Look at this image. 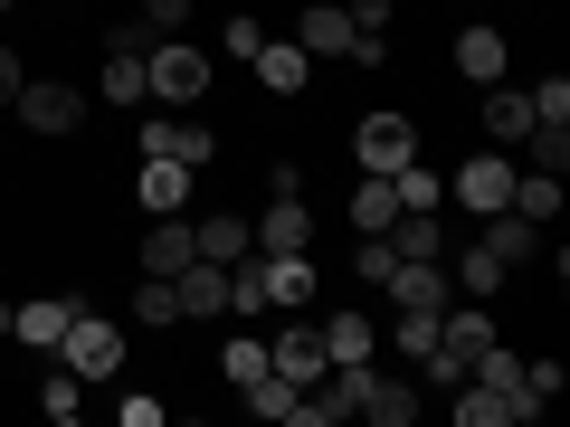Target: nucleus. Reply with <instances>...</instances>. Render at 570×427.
<instances>
[{
    "mask_svg": "<svg viewBox=\"0 0 570 427\" xmlns=\"http://www.w3.org/2000/svg\"><path fill=\"white\" fill-rule=\"evenodd\" d=\"M142 96L171 105V115H181V105H200V96H209V48H190L181 29H171V39H153V48H142Z\"/></svg>",
    "mask_w": 570,
    "mask_h": 427,
    "instance_id": "nucleus-1",
    "label": "nucleus"
},
{
    "mask_svg": "<svg viewBox=\"0 0 570 427\" xmlns=\"http://www.w3.org/2000/svg\"><path fill=\"white\" fill-rule=\"evenodd\" d=\"M10 115H20V133H39V142H67V133L86 123V86H67V77H20Z\"/></svg>",
    "mask_w": 570,
    "mask_h": 427,
    "instance_id": "nucleus-2",
    "label": "nucleus"
},
{
    "mask_svg": "<svg viewBox=\"0 0 570 427\" xmlns=\"http://www.w3.org/2000/svg\"><path fill=\"white\" fill-rule=\"evenodd\" d=\"M124 351H134V342H124V324H105V314H77V324L58 332V361L77 370L86 389H96V380H124Z\"/></svg>",
    "mask_w": 570,
    "mask_h": 427,
    "instance_id": "nucleus-3",
    "label": "nucleus"
},
{
    "mask_svg": "<svg viewBox=\"0 0 570 427\" xmlns=\"http://www.w3.org/2000/svg\"><path fill=\"white\" fill-rule=\"evenodd\" d=\"M513 171H523L513 152H466V162L448 171V200L466 209V219H494V209L513 200Z\"/></svg>",
    "mask_w": 570,
    "mask_h": 427,
    "instance_id": "nucleus-4",
    "label": "nucleus"
},
{
    "mask_svg": "<svg viewBox=\"0 0 570 427\" xmlns=\"http://www.w3.org/2000/svg\"><path fill=\"white\" fill-rule=\"evenodd\" d=\"M352 162H362V171H400V162H419V123H409L400 105L362 115V123H352Z\"/></svg>",
    "mask_w": 570,
    "mask_h": 427,
    "instance_id": "nucleus-5",
    "label": "nucleus"
},
{
    "mask_svg": "<svg viewBox=\"0 0 570 427\" xmlns=\"http://www.w3.org/2000/svg\"><path fill=\"white\" fill-rule=\"evenodd\" d=\"M381 295H390L400 314H448V305H456V285H448V257H400V266L381 276Z\"/></svg>",
    "mask_w": 570,
    "mask_h": 427,
    "instance_id": "nucleus-6",
    "label": "nucleus"
},
{
    "mask_svg": "<svg viewBox=\"0 0 570 427\" xmlns=\"http://www.w3.org/2000/svg\"><path fill=\"white\" fill-rule=\"evenodd\" d=\"M190 181H200L190 162H171V152H142V171H134V209H142V219H171V209H190Z\"/></svg>",
    "mask_w": 570,
    "mask_h": 427,
    "instance_id": "nucleus-7",
    "label": "nucleus"
},
{
    "mask_svg": "<svg viewBox=\"0 0 570 427\" xmlns=\"http://www.w3.org/2000/svg\"><path fill=\"white\" fill-rule=\"evenodd\" d=\"M257 276H266V305H276V314H305L314 305V257H305V247H257Z\"/></svg>",
    "mask_w": 570,
    "mask_h": 427,
    "instance_id": "nucleus-8",
    "label": "nucleus"
},
{
    "mask_svg": "<svg viewBox=\"0 0 570 427\" xmlns=\"http://www.w3.org/2000/svg\"><path fill=\"white\" fill-rule=\"evenodd\" d=\"M266 370H285V380H295V389H314V380H324V324H285V332H266Z\"/></svg>",
    "mask_w": 570,
    "mask_h": 427,
    "instance_id": "nucleus-9",
    "label": "nucleus"
},
{
    "mask_svg": "<svg viewBox=\"0 0 570 427\" xmlns=\"http://www.w3.org/2000/svg\"><path fill=\"white\" fill-rule=\"evenodd\" d=\"M352 39H362V29H352L343 0H314L305 20H295V48H305L314 67H343V58H352Z\"/></svg>",
    "mask_w": 570,
    "mask_h": 427,
    "instance_id": "nucleus-10",
    "label": "nucleus"
},
{
    "mask_svg": "<svg viewBox=\"0 0 570 427\" xmlns=\"http://www.w3.org/2000/svg\"><path fill=\"white\" fill-rule=\"evenodd\" d=\"M77 295H29V305H10V342H20V351H58V332L67 324H77Z\"/></svg>",
    "mask_w": 570,
    "mask_h": 427,
    "instance_id": "nucleus-11",
    "label": "nucleus"
},
{
    "mask_svg": "<svg viewBox=\"0 0 570 427\" xmlns=\"http://www.w3.org/2000/svg\"><path fill=\"white\" fill-rule=\"evenodd\" d=\"M448 58H456V77H466L475 96H485V86H504L513 48H504V29H485V20H475V29H456V48H448Z\"/></svg>",
    "mask_w": 570,
    "mask_h": 427,
    "instance_id": "nucleus-12",
    "label": "nucleus"
},
{
    "mask_svg": "<svg viewBox=\"0 0 570 427\" xmlns=\"http://www.w3.org/2000/svg\"><path fill=\"white\" fill-rule=\"evenodd\" d=\"M190 247H200L209 266H238V257H257V228H247L238 209H209V219H190Z\"/></svg>",
    "mask_w": 570,
    "mask_h": 427,
    "instance_id": "nucleus-13",
    "label": "nucleus"
},
{
    "mask_svg": "<svg viewBox=\"0 0 570 427\" xmlns=\"http://www.w3.org/2000/svg\"><path fill=\"white\" fill-rule=\"evenodd\" d=\"M448 285H456V295H475V305H494V295H504V257H494L485 238L448 247Z\"/></svg>",
    "mask_w": 570,
    "mask_h": 427,
    "instance_id": "nucleus-14",
    "label": "nucleus"
},
{
    "mask_svg": "<svg viewBox=\"0 0 570 427\" xmlns=\"http://www.w3.org/2000/svg\"><path fill=\"white\" fill-rule=\"evenodd\" d=\"M171 295H181V324H209V314H228V266L190 257L181 276H171Z\"/></svg>",
    "mask_w": 570,
    "mask_h": 427,
    "instance_id": "nucleus-15",
    "label": "nucleus"
},
{
    "mask_svg": "<svg viewBox=\"0 0 570 427\" xmlns=\"http://www.w3.org/2000/svg\"><path fill=\"white\" fill-rule=\"evenodd\" d=\"M475 238H485L494 257H504V276H513V266H532V257L551 247V228H532V219H513V209H494V219H475Z\"/></svg>",
    "mask_w": 570,
    "mask_h": 427,
    "instance_id": "nucleus-16",
    "label": "nucleus"
},
{
    "mask_svg": "<svg viewBox=\"0 0 570 427\" xmlns=\"http://www.w3.org/2000/svg\"><path fill=\"white\" fill-rule=\"evenodd\" d=\"M247 67H257V86H266V96H305V86H314V58H305L295 39H266Z\"/></svg>",
    "mask_w": 570,
    "mask_h": 427,
    "instance_id": "nucleus-17",
    "label": "nucleus"
},
{
    "mask_svg": "<svg viewBox=\"0 0 570 427\" xmlns=\"http://www.w3.org/2000/svg\"><path fill=\"white\" fill-rule=\"evenodd\" d=\"M343 219H352V238H381V228L400 219V190H390V171H362V181H352Z\"/></svg>",
    "mask_w": 570,
    "mask_h": 427,
    "instance_id": "nucleus-18",
    "label": "nucleus"
},
{
    "mask_svg": "<svg viewBox=\"0 0 570 427\" xmlns=\"http://www.w3.org/2000/svg\"><path fill=\"white\" fill-rule=\"evenodd\" d=\"M190 257H200V247H190V219H181V209L142 228V276H181Z\"/></svg>",
    "mask_w": 570,
    "mask_h": 427,
    "instance_id": "nucleus-19",
    "label": "nucleus"
},
{
    "mask_svg": "<svg viewBox=\"0 0 570 427\" xmlns=\"http://www.w3.org/2000/svg\"><path fill=\"white\" fill-rule=\"evenodd\" d=\"M352 418H371V427H409L419 418V389L400 380V370H371V389H362V408Z\"/></svg>",
    "mask_w": 570,
    "mask_h": 427,
    "instance_id": "nucleus-20",
    "label": "nucleus"
},
{
    "mask_svg": "<svg viewBox=\"0 0 570 427\" xmlns=\"http://www.w3.org/2000/svg\"><path fill=\"white\" fill-rule=\"evenodd\" d=\"M456 427H513L523 418V399H513V389H485V380H456Z\"/></svg>",
    "mask_w": 570,
    "mask_h": 427,
    "instance_id": "nucleus-21",
    "label": "nucleus"
},
{
    "mask_svg": "<svg viewBox=\"0 0 570 427\" xmlns=\"http://www.w3.org/2000/svg\"><path fill=\"white\" fill-rule=\"evenodd\" d=\"M324 361H381V324L371 314H324Z\"/></svg>",
    "mask_w": 570,
    "mask_h": 427,
    "instance_id": "nucleus-22",
    "label": "nucleus"
},
{
    "mask_svg": "<svg viewBox=\"0 0 570 427\" xmlns=\"http://www.w3.org/2000/svg\"><path fill=\"white\" fill-rule=\"evenodd\" d=\"M247 228H257V247H314V209L305 200H266Z\"/></svg>",
    "mask_w": 570,
    "mask_h": 427,
    "instance_id": "nucleus-23",
    "label": "nucleus"
},
{
    "mask_svg": "<svg viewBox=\"0 0 570 427\" xmlns=\"http://www.w3.org/2000/svg\"><path fill=\"white\" fill-rule=\"evenodd\" d=\"M513 219H532V228H551L561 219V171H513Z\"/></svg>",
    "mask_w": 570,
    "mask_h": 427,
    "instance_id": "nucleus-24",
    "label": "nucleus"
},
{
    "mask_svg": "<svg viewBox=\"0 0 570 427\" xmlns=\"http://www.w3.org/2000/svg\"><path fill=\"white\" fill-rule=\"evenodd\" d=\"M475 105H485V133H494V152H513V142L532 133V96H504V86H485Z\"/></svg>",
    "mask_w": 570,
    "mask_h": 427,
    "instance_id": "nucleus-25",
    "label": "nucleus"
},
{
    "mask_svg": "<svg viewBox=\"0 0 570 427\" xmlns=\"http://www.w3.org/2000/svg\"><path fill=\"white\" fill-rule=\"evenodd\" d=\"M96 105H153V96H142V58H134V48H105V77H96Z\"/></svg>",
    "mask_w": 570,
    "mask_h": 427,
    "instance_id": "nucleus-26",
    "label": "nucleus"
},
{
    "mask_svg": "<svg viewBox=\"0 0 570 427\" xmlns=\"http://www.w3.org/2000/svg\"><path fill=\"white\" fill-rule=\"evenodd\" d=\"M134 324L142 332H181V295H171V276H142L134 285Z\"/></svg>",
    "mask_w": 570,
    "mask_h": 427,
    "instance_id": "nucleus-27",
    "label": "nucleus"
},
{
    "mask_svg": "<svg viewBox=\"0 0 570 427\" xmlns=\"http://www.w3.org/2000/svg\"><path fill=\"white\" fill-rule=\"evenodd\" d=\"M29 399H39V408H48V418H58V427H77V418H86V380H77V370H67V361H58V370H48V380H39V389H29Z\"/></svg>",
    "mask_w": 570,
    "mask_h": 427,
    "instance_id": "nucleus-28",
    "label": "nucleus"
},
{
    "mask_svg": "<svg viewBox=\"0 0 570 427\" xmlns=\"http://www.w3.org/2000/svg\"><path fill=\"white\" fill-rule=\"evenodd\" d=\"M238 399H247V418H295V399H305V389L285 380V370H257V380H247Z\"/></svg>",
    "mask_w": 570,
    "mask_h": 427,
    "instance_id": "nucleus-29",
    "label": "nucleus"
},
{
    "mask_svg": "<svg viewBox=\"0 0 570 427\" xmlns=\"http://www.w3.org/2000/svg\"><path fill=\"white\" fill-rule=\"evenodd\" d=\"M390 190H400V209H448V171L400 162V171H390Z\"/></svg>",
    "mask_w": 570,
    "mask_h": 427,
    "instance_id": "nucleus-30",
    "label": "nucleus"
},
{
    "mask_svg": "<svg viewBox=\"0 0 570 427\" xmlns=\"http://www.w3.org/2000/svg\"><path fill=\"white\" fill-rule=\"evenodd\" d=\"M228 314H247V324H257V314H276V305H266V276H257V257H238V266H228Z\"/></svg>",
    "mask_w": 570,
    "mask_h": 427,
    "instance_id": "nucleus-31",
    "label": "nucleus"
},
{
    "mask_svg": "<svg viewBox=\"0 0 570 427\" xmlns=\"http://www.w3.org/2000/svg\"><path fill=\"white\" fill-rule=\"evenodd\" d=\"M428 342H438V314H390V351H400V361H419Z\"/></svg>",
    "mask_w": 570,
    "mask_h": 427,
    "instance_id": "nucleus-32",
    "label": "nucleus"
},
{
    "mask_svg": "<svg viewBox=\"0 0 570 427\" xmlns=\"http://www.w3.org/2000/svg\"><path fill=\"white\" fill-rule=\"evenodd\" d=\"M219 370H228V389H247V380L266 370V342H257V332H238V342L219 351Z\"/></svg>",
    "mask_w": 570,
    "mask_h": 427,
    "instance_id": "nucleus-33",
    "label": "nucleus"
},
{
    "mask_svg": "<svg viewBox=\"0 0 570 427\" xmlns=\"http://www.w3.org/2000/svg\"><path fill=\"white\" fill-rule=\"evenodd\" d=\"M219 48H228V58H257V48H266V20H247V10H238V20H219Z\"/></svg>",
    "mask_w": 570,
    "mask_h": 427,
    "instance_id": "nucleus-34",
    "label": "nucleus"
},
{
    "mask_svg": "<svg viewBox=\"0 0 570 427\" xmlns=\"http://www.w3.org/2000/svg\"><path fill=\"white\" fill-rule=\"evenodd\" d=\"M532 123H570V77H542V86H532Z\"/></svg>",
    "mask_w": 570,
    "mask_h": 427,
    "instance_id": "nucleus-35",
    "label": "nucleus"
},
{
    "mask_svg": "<svg viewBox=\"0 0 570 427\" xmlns=\"http://www.w3.org/2000/svg\"><path fill=\"white\" fill-rule=\"evenodd\" d=\"M343 10H352V29H371V39L400 29V0H343Z\"/></svg>",
    "mask_w": 570,
    "mask_h": 427,
    "instance_id": "nucleus-36",
    "label": "nucleus"
},
{
    "mask_svg": "<svg viewBox=\"0 0 570 427\" xmlns=\"http://www.w3.org/2000/svg\"><path fill=\"white\" fill-rule=\"evenodd\" d=\"M390 266H400V257H390V238H362V247H352V276H362V285H381Z\"/></svg>",
    "mask_w": 570,
    "mask_h": 427,
    "instance_id": "nucleus-37",
    "label": "nucleus"
},
{
    "mask_svg": "<svg viewBox=\"0 0 570 427\" xmlns=\"http://www.w3.org/2000/svg\"><path fill=\"white\" fill-rule=\"evenodd\" d=\"M523 399H532V408L561 399V361H523Z\"/></svg>",
    "mask_w": 570,
    "mask_h": 427,
    "instance_id": "nucleus-38",
    "label": "nucleus"
},
{
    "mask_svg": "<svg viewBox=\"0 0 570 427\" xmlns=\"http://www.w3.org/2000/svg\"><path fill=\"white\" fill-rule=\"evenodd\" d=\"M142 20H153V39H171V29L190 20V0H142Z\"/></svg>",
    "mask_w": 570,
    "mask_h": 427,
    "instance_id": "nucleus-39",
    "label": "nucleus"
},
{
    "mask_svg": "<svg viewBox=\"0 0 570 427\" xmlns=\"http://www.w3.org/2000/svg\"><path fill=\"white\" fill-rule=\"evenodd\" d=\"M20 77H29V67H20V48H0V105L20 96Z\"/></svg>",
    "mask_w": 570,
    "mask_h": 427,
    "instance_id": "nucleus-40",
    "label": "nucleus"
},
{
    "mask_svg": "<svg viewBox=\"0 0 570 427\" xmlns=\"http://www.w3.org/2000/svg\"><path fill=\"white\" fill-rule=\"evenodd\" d=\"M0 342H10V295H0Z\"/></svg>",
    "mask_w": 570,
    "mask_h": 427,
    "instance_id": "nucleus-41",
    "label": "nucleus"
},
{
    "mask_svg": "<svg viewBox=\"0 0 570 427\" xmlns=\"http://www.w3.org/2000/svg\"><path fill=\"white\" fill-rule=\"evenodd\" d=\"M0 10H10V0H0Z\"/></svg>",
    "mask_w": 570,
    "mask_h": 427,
    "instance_id": "nucleus-42",
    "label": "nucleus"
}]
</instances>
